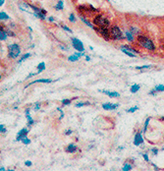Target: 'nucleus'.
Segmentation results:
<instances>
[{
  "label": "nucleus",
  "instance_id": "1",
  "mask_svg": "<svg viewBox=\"0 0 164 171\" xmlns=\"http://www.w3.org/2000/svg\"><path fill=\"white\" fill-rule=\"evenodd\" d=\"M137 42H138V45L141 47H144L145 49L149 51H154L155 50V45L153 41H152L150 38L146 37L143 35H139L137 36Z\"/></svg>",
  "mask_w": 164,
  "mask_h": 171
},
{
  "label": "nucleus",
  "instance_id": "2",
  "mask_svg": "<svg viewBox=\"0 0 164 171\" xmlns=\"http://www.w3.org/2000/svg\"><path fill=\"white\" fill-rule=\"evenodd\" d=\"M94 25L97 26L98 28H106V29H110L111 27L110 21L101 14L95 16L94 18Z\"/></svg>",
  "mask_w": 164,
  "mask_h": 171
},
{
  "label": "nucleus",
  "instance_id": "3",
  "mask_svg": "<svg viewBox=\"0 0 164 171\" xmlns=\"http://www.w3.org/2000/svg\"><path fill=\"white\" fill-rule=\"evenodd\" d=\"M109 32H110V36L112 40L114 41L125 40V35L123 34L121 29H120L118 26H111L110 29H109Z\"/></svg>",
  "mask_w": 164,
  "mask_h": 171
},
{
  "label": "nucleus",
  "instance_id": "4",
  "mask_svg": "<svg viewBox=\"0 0 164 171\" xmlns=\"http://www.w3.org/2000/svg\"><path fill=\"white\" fill-rule=\"evenodd\" d=\"M21 53V47L17 45V43H14V45H11L8 46V56L12 59L17 58Z\"/></svg>",
  "mask_w": 164,
  "mask_h": 171
},
{
  "label": "nucleus",
  "instance_id": "5",
  "mask_svg": "<svg viewBox=\"0 0 164 171\" xmlns=\"http://www.w3.org/2000/svg\"><path fill=\"white\" fill-rule=\"evenodd\" d=\"M71 41H72L73 47L77 51H80V52H84L85 51V47H84L83 42H82L79 40V38H77V37H72V38H71Z\"/></svg>",
  "mask_w": 164,
  "mask_h": 171
},
{
  "label": "nucleus",
  "instance_id": "6",
  "mask_svg": "<svg viewBox=\"0 0 164 171\" xmlns=\"http://www.w3.org/2000/svg\"><path fill=\"white\" fill-rule=\"evenodd\" d=\"M95 31L98 32V35H99L100 36H102L105 41L111 40L110 32H109V29H106V28H98V27H97Z\"/></svg>",
  "mask_w": 164,
  "mask_h": 171
},
{
  "label": "nucleus",
  "instance_id": "7",
  "mask_svg": "<svg viewBox=\"0 0 164 171\" xmlns=\"http://www.w3.org/2000/svg\"><path fill=\"white\" fill-rule=\"evenodd\" d=\"M144 143H145V141H144L143 135H141V132H138L134 137V145L139 147L141 145H144Z\"/></svg>",
  "mask_w": 164,
  "mask_h": 171
},
{
  "label": "nucleus",
  "instance_id": "8",
  "mask_svg": "<svg viewBox=\"0 0 164 171\" xmlns=\"http://www.w3.org/2000/svg\"><path fill=\"white\" fill-rule=\"evenodd\" d=\"M119 104L118 103H111V102H106L102 104V108L104 110H107V111H110V110H115L116 108H118Z\"/></svg>",
  "mask_w": 164,
  "mask_h": 171
},
{
  "label": "nucleus",
  "instance_id": "9",
  "mask_svg": "<svg viewBox=\"0 0 164 171\" xmlns=\"http://www.w3.org/2000/svg\"><path fill=\"white\" fill-rule=\"evenodd\" d=\"M29 132H30V131H29L28 129H26V128L20 130V131H19V133L17 134V138H16V141H17V142L22 141V140L24 139V138H26V137H27V135L29 134Z\"/></svg>",
  "mask_w": 164,
  "mask_h": 171
},
{
  "label": "nucleus",
  "instance_id": "10",
  "mask_svg": "<svg viewBox=\"0 0 164 171\" xmlns=\"http://www.w3.org/2000/svg\"><path fill=\"white\" fill-rule=\"evenodd\" d=\"M52 82H54V81L51 80V79H40V80H36L34 82H31L28 86H26V89L28 87H30L31 85H32V84H36V83H44V84H50V83H52Z\"/></svg>",
  "mask_w": 164,
  "mask_h": 171
},
{
  "label": "nucleus",
  "instance_id": "11",
  "mask_svg": "<svg viewBox=\"0 0 164 171\" xmlns=\"http://www.w3.org/2000/svg\"><path fill=\"white\" fill-rule=\"evenodd\" d=\"M164 92V85H157V86L154 88V89L149 92V95H151V96H155L156 92Z\"/></svg>",
  "mask_w": 164,
  "mask_h": 171
},
{
  "label": "nucleus",
  "instance_id": "12",
  "mask_svg": "<svg viewBox=\"0 0 164 171\" xmlns=\"http://www.w3.org/2000/svg\"><path fill=\"white\" fill-rule=\"evenodd\" d=\"M104 95L108 96L109 97H120V93L117 92H110V91H106V90H103L101 91Z\"/></svg>",
  "mask_w": 164,
  "mask_h": 171
},
{
  "label": "nucleus",
  "instance_id": "13",
  "mask_svg": "<svg viewBox=\"0 0 164 171\" xmlns=\"http://www.w3.org/2000/svg\"><path fill=\"white\" fill-rule=\"evenodd\" d=\"M125 38H126V40H127L128 41L132 42V41H134V40H135V36L132 34V32H130V30H127V31H125Z\"/></svg>",
  "mask_w": 164,
  "mask_h": 171
},
{
  "label": "nucleus",
  "instance_id": "14",
  "mask_svg": "<svg viewBox=\"0 0 164 171\" xmlns=\"http://www.w3.org/2000/svg\"><path fill=\"white\" fill-rule=\"evenodd\" d=\"M129 30H130V32H132V34H133L134 36H139V35H141V29H140V28H138V27L131 26Z\"/></svg>",
  "mask_w": 164,
  "mask_h": 171
},
{
  "label": "nucleus",
  "instance_id": "15",
  "mask_svg": "<svg viewBox=\"0 0 164 171\" xmlns=\"http://www.w3.org/2000/svg\"><path fill=\"white\" fill-rule=\"evenodd\" d=\"M78 150V147L74 145V144H70L67 147H66V152H69V153H74L76 152Z\"/></svg>",
  "mask_w": 164,
  "mask_h": 171
},
{
  "label": "nucleus",
  "instance_id": "16",
  "mask_svg": "<svg viewBox=\"0 0 164 171\" xmlns=\"http://www.w3.org/2000/svg\"><path fill=\"white\" fill-rule=\"evenodd\" d=\"M81 20H82V22H83V23H84V24H86V25L87 27H90V29H92V30H95V31L96 30V27H95V26H94V25H92L91 23H90V22H89V21H87V20H86V19L85 17H81Z\"/></svg>",
  "mask_w": 164,
  "mask_h": 171
},
{
  "label": "nucleus",
  "instance_id": "17",
  "mask_svg": "<svg viewBox=\"0 0 164 171\" xmlns=\"http://www.w3.org/2000/svg\"><path fill=\"white\" fill-rule=\"evenodd\" d=\"M54 8H55V10H57V11L63 10V8H64V1L63 0H59V1L57 2V4L54 6Z\"/></svg>",
  "mask_w": 164,
  "mask_h": 171
},
{
  "label": "nucleus",
  "instance_id": "18",
  "mask_svg": "<svg viewBox=\"0 0 164 171\" xmlns=\"http://www.w3.org/2000/svg\"><path fill=\"white\" fill-rule=\"evenodd\" d=\"M121 51L123 52V53H125L126 55H128V56H130V57H136L137 56V54H135V53H133V52H131V51H129V50H127V49H125L124 47H122L121 46Z\"/></svg>",
  "mask_w": 164,
  "mask_h": 171
},
{
  "label": "nucleus",
  "instance_id": "19",
  "mask_svg": "<svg viewBox=\"0 0 164 171\" xmlns=\"http://www.w3.org/2000/svg\"><path fill=\"white\" fill-rule=\"evenodd\" d=\"M46 66H45V63L44 62H40L39 65H37V70H39V72H37V74H40L41 72H43V71L45 70Z\"/></svg>",
  "mask_w": 164,
  "mask_h": 171
},
{
  "label": "nucleus",
  "instance_id": "20",
  "mask_svg": "<svg viewBox=\"0 0 164 171\" xmlns=\"http://www.w3.org/2000/svg\"><path fill=\"white\" fill-rule=\"evenodd\" d=\"M34 15L36 16V18H39V19H40V20H45V19H46V18H45V15L41 12V9H40V12H35Z\"/></svg>",
  "mask_w": 164,
  "mask_h": 171
},
{
  "label": "nucleus",
  "instance_id": "21",
  "mask_svg": "<svg viewBox=\"0 0 164 171\" xmlns=\"http://www.w3.org/2000/svg\"><path fill=\"white\" fill-rule=\"evenodd\" d=\"M140 85H138V84H135V85H133L132 87H131V89H130V92H132V93H136L137 92H138L139 90H140Z\"/></svg>",
  "mask_w": 164,
  "mask_h": 171
},
{
  "label": "nucleus",
  "instance_id": "22",
  "mask_svg": "<svg viewBox=\"0 0 164 171\" xmlns=\"http://www.w3.org/2000/svg\"><path fill=\"white\" fill-rule=\"evenodd\" d=\"M122 47H124L125 49H127V50H129V51H131V52H133V53H135V54H139V51H138V50H136L135 48L131 47V46H129V45H122Z\"/></svg>",
  "mask_w": 164,
  "mask_h": 171
},
{
  "label": "nucleus",
  "instance_id": "23",
  "mask_svg": "<svg viewBox=\"0 0 164 171\" xmlns=\"http://www.w3.org/2000/svg\"><path fill=\"white\" fill-rule=\"evenodd\" d=\"M8 37L7 32L5 31H0V41H6Z\"/></svg>",
  "mask_w": 164,
  "mask_h": 171
},
{
  "label": "nucleus",
  "instance_id": "24",
  "mask_svg": "<svg viewBox=\"0 0 164 171\" xmlns=\"http://www.w3.org/2000/svg\"><path fill=\"white\" fill-rule=\"evenodd\" d=\"M133 166H132V164H130V163H125L124 164V166L122 168L123 171H130V170H132Z\"/></svg>",
  "mask_w": 164,
  "mask_h": 171
},
{
  "label": "nucleus",
  "instance_id": "25",
  "mask_svg": "<svg viewBox=\"0 0 164 171\" xmlns=\"http://www.w3.org/2000/svg\"><path fill=\"white\" fill-rule=\"evenodd\" d=\"M79 58L80 57H78L77 55H72V56H69V58H68V60L69 61H71V62H76V61H79Z\"/></svg>",
  "mask_w": 164,
  "mask_h": 171
},
{
  "label": "nucleus",
  "instance_id": "26",
  "mask_svg": "<svg viewBox=\"0 0 164 171\" xmlns=\"http://www.w3.org/2000/svg\"><path fill=\"white\" fill-rule=\"evenodd\" d=\"M10 19L9 16L5 12H0V20H8Z\"/></svg>",
  "mask_w": 164,
  "mask_h": 171
},
{
  "label": "nucleus",
  "instance_id": "27",
  "mask_svg": "<svg viewBox=\"0 0 164 171\" xmlns=\"http://www.w3.org/2000/svg\"><path fill=\"white\" fill-rule=\"evenodd\" d=\"M152 67V65H144V66H137V70H143V69H149Z\"/></svg>",
  "mask_w": 164,
  "mask_h": 171
},
{
  "label": "nucleus",
  "instance_id": "28",
  "mask_svg": "<svg viewBox=\"0 0 164 171\" xmlns=\"http://www.w3.org/2000/svg\"><path fill=\"white\" fill-rule=\"evenodd\" d=\"M90 102H78L77 104H76V107H77V108H80V107H83V106H85V105H90Z\"/></svg>",
  "mask_w": 164,
  "mask_h": 171
},
{
  "label": "nucleus",
  "instance_id": "29",
  "mask_svg": "<svg viewBox=\"0 0 164 171\" xmlns=\"http://www.w3.org/2000/svg\"><path fill=\"white\" fill-rule=\"evenodd\" d=\"M30 56H31V54H30V53H26V54H24V55H23V56H22V58L19 60L18 62H19V63H22L23 61H25V60H26L27 58H29Z\"/></svg>",
  "mask_w": 164,
  "mask_h": 171
},
{
  "label": "nucleus",
  "instance_id": "30",
  "mask_svg": "<svg viewBox=\"0 0 164 171\" xmlns=\"http://www.w3.org/2000/svg\"><path fill=\"white\" fill-rule=\"evenodd\" d=\"M26 116H27V119H28V123H29V126L32 125L35 122H34V119L32 118V116H30V113L29 114H26Z\"/></svg>",
  "mask_w": 164,
  "mask_h": 171
},
{
  "label": "nucleus",
  "instance_id": "31",
  "mask_svg": "<svg viewBox=\"0 0 164 171\" xmlns=\"http://www.w3.org/2000/svg\"><path fill=\"white\" fill-rule=\"evenodd\" d=\"M137 110H139V107L138 106H132L131 108H129V109H127V112L128 113H134V112H136Z\"/></svg>",
  "mask_w": 164,
  "mask_h": 171
},
{
  "label": "nucleus",
  "instance_id": "32",
  "mask_svg": "<svg viewBox=\"0 0 164 171\" xmlns=\"http://www.w3.org/2000/svg\"><path fill=\"white\" fill-rule=\"evenodd\" d=\"M149 121H150V118H149V117L145 120V127H144V132H146V130H147V126H149Z\"/></svg>",
  "mask_w": 164,
  "mask_h": 171
},
{
  "label": "nucleus",
  "instance_id": "33",
  "mask_svg": "<svg viewBox=\"0 0 164 171\" xmlns=\"http://www.w3.org/2000/svg\"><path fill=\"white\" fill-rule=\"evenodd\" d=\"M61 27H62V29H63V30H65V31H66V32H70V34H73V31L71 30L70 28H68L67 26H65V25H62Z\"/></svg>",
  "mask_w": 164,
  "mask_h": 171
},
{
  "label": "nucleus",
  "instance_id": "34",
  "mask_svg": "<svg viewBox=\"0 0 164 171\" xmlns=\"http://www.w3.org/2000/svg\"><path fill=\"white\" fill-rule=\"evenodd\" d=\"M69 20H70V22H72V23H75V22H76V17H75V15H74L73 13L70 14V16H69Z\"/></svg>",
  "mask_w": 164,
  "mask_h": 171
},
{
  "label": "nucleus",
  "instance_id": "35",
  "mask_svg": "<svg viewBox=\"0 0 164 171\" xmlns=\"http://www.w3.org/2000/svg\"><path fill=\"white\" fill-rule=\"evenodd\" d=\"M71 102H72V100H71V99H63V100H62V104H63V105H69Z\"/></svg>",
  "mask_w": 164,
  "mask_h": 171
},
{
  "label": "nucleus",
  "instance_id": "36",
  "mask_svg": "<svg viewBox=\"0 0 164 171\" xmlns=\"http://www.w3.org/2000/svg\"><path fill=\"white\" fill-rule=\"evenodd\" d=\"M22 143H23L24 145H29L30 143H31V140H30V139H28V138L26 137V138H24L23 140H22Z\"/></svg>",
  "mask_w": 164,
  "mask_h": 171
},
{
  "label": "nucleus",
  "instance_id": "37",
  "mask_svg": "<svg viewBox=\"0 0 164 171\" xmlns=\"http://www.w3.org/2000/svg\"><path fill=\"white\" fill-rule=\"evenodd\" d=\"M75 55H77L78 57H83V56H86V54L84 52H80V51H77L75 53Z\"/></svg>",
  "mask_w": 164,
  "mask_h": 171
},
{
  "label": "nucleus",
  "instance_id": "38",
  "mask_svg": "<svg viewBox=\"0 0 164 171\" xmlns=\"http://www.w3.org/2000/svg\"><path fill=\"white\" fill-rule=\"evenodd\" d=\"M6 131H7V129H5L4 125H0V132H1V133H5Z\"/></svg>",
  "mask_w": 164,
  "mask_h": 171
},
{
  "label": "nucleus",
  "instance_id": "39",
  "mask_svg": "<svg viewBox=\"0 0 164 171\" xmlns=\"http://www.w3.org/2000/svg\"><path fill=\"white\" fill-rule=\"evenodd\" d=\"M151 152H152V153H153L154 154V156H156V154L158 153V148H152V150H151Z\"/></svg>",
  "mask_w": 164,
  "mask_h": 171
},
{
  "label": "nucleus",
  "instance_id": "40",
  "mask_svg": "<svg viewBox=\"0 0 164 171\" xmlns=\"http://www.w3.org/2000/svg\"><path fill=\"white\" fill-rule=\"evenodd\" d=\"M143 156H144V158H145V161H149V156H147L146 153H143Z\"/></svg>",
  "mask_w": 164,
  "mask_h": 171
},
{
  "label": "nucleus",
  "instance_id": "41",
  "mask_svg": "<svg viewBox=\"0 0 164 171\" xmlns=\"http://www.w3.org/2000/svg\"><path fill=\"white\" fill-rule=\"evenodd\" d=\"M32 163L31 161H26V162H25L26 166H32Z\"/></svg>",
  "mask_w": 164,
  "mask_h": 171
},
{
  "label": "nucleus",
  "instance_id": "42",
  "mask_svg": "<svg viewBox=\"0 0 164 171\" xmlns=\"http://www.w3.org/2000/svg\"><path fill=\"white\" fill-rule=\"evenodd\" d=\"M71 134H72V131H71V130L66 131V133H65V135H71Z\"/></svg>",
  "mask_w": 164,
  "mask_h": 171
},
{
  "label": "nucleus",
  "instance_id": "43",
  "mask_svg": "<svg viewBox=\"0 0 164 171\" xmlns=\"http://www.w3.org/2000/svg\"><path fill=\"white\" fill-rule=\"evenodd\" d=\"M54 20H55V19H54L53 17H49V18H48V21H49V22H54Z\"/></svg>",
  "mask_w": 164,
  "mask_h": 171
},
{
  "label": "nucleus",
  "instance_id": "44",
  "mask_svg": "<svg viewBox=\"0 0 164 171\" xmlns=\"http://www.w3.org/2000/svg\"><path fill=\"white\" fill-rule=\"evenodd\" d=\"M4 2H5V0H0V7L4 4Z\"/></svg>",
  "mask_w": 164,
  "mask_h": 171
},
{
  "label": "nucleus",
  "instance_id": "45",
  "mask_svg": "<svg viewBox=\"0 0 164 171\" xmlns=\"http://www.w3.org/2000/svg\"><path fill=\"white\" fill-rule=\"evenodd\" d=\"M40 104H36V108H35V109H36V110H37V109H40Z\"/></svg>",
  "mask_w": 164,
  "mask_h": 171
},
{
  "label": "nucleus",
  "instance_id": "46",
  "mask_svg": "<svg viewBox=\"0 0 164 171\" xmlns=\"http://www.w3.org/2000/svg\"><path fill=\"white\" fill-rule=\"evenodd\" d=\"M86 61H90V56H86Z\"/></svg>",
  "mask_w": 164,
  "mask_h": 171
},
{
  "label": "nucleus",
  "instance_id": "47",
  "mask_svg": "<svg viewBox=\"0 0 164 171\" xmlns=\"http://www.w3.org/2000/svg\"><path fill=\"white\" fill-rule=\"evenodd\" d=\"M0 170H1V171H4V170H6V169H5L4 167H1V168H0Z\"/></svg>",
  "mask_w": 164,
  "mask_h": 171
},
{
  "label": "nucleus",
  "instance_id": "48",
  "mask_svg": "<svg viewBox=\"0 0 164 171\" xmlns=\"http://www.w3.org/2000/svg\"><path fill=\"white\" fill-rule=\"evenodd\" d=\"M162 48H163V50H164V42H163V45H162Z\"/></svg>",
  "mask_w": 164,
  "mask_h": 171
},
{
  "label": "nucleus",
  "instance_id": "49",
  "mask_svg": "<svg viewBox=\"0 0 164 171\" xmlns=\"http://www.w3.org/2000/svg\"><path fill=\"white\" fill-rule=\"evenodd\" d=\"M0 80H1V75H0Z\"/></svg>",
  "mask_w": 164,
  "mask_h": 171
},
{
  "label": "nucleus",
  "instance_id": "50",
  "mask_svg": "<svg viewBox=\"0 0 164 171\" xmlns=\"http://www.w3.org/2000/svg\"><path fill=\"white\" fill-rule=\"evenodd\" d=\"M162 151H164V147H163V148H162Z\"/></svg>",
  "mask_w": 164,
  "mask_h": 171
},
{
  "label": "nucleus",
  "instance_id": "51",
  "mask_svg": "<svg viewBox=\"0 0 164 171\" xmlns=\"http://www.w3.org/2000/svg\"><path fill=\"white\" fill-rule=\"evenodd\" d=\"M162 120H164V117H162Z\"/></svg>",
  "mask_w": 164,
  "mask_h": 171
}]
</instances>
